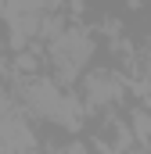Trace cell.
<instances>
[{"mask_svg": "<svg viewBox=\"0 0 151 154\" xmlns=\"http://www.w3.org/2000/svg\"><path fill=\"white\" fill-rule=\"evenodd\" d=\"M22 97H25V108H29V111H36V115L50 118V122H58V118H61L65 100H69V93H61L50 79H36V75L25 79Z\"/></svg>", "mask_w": 151, "mask_h": 154, "instance_id": "obj_2", "label": "cell"}, {"mask_svg": "<svg viewBox=\"0 0 151 154\" xmlns=\"http://www.w3.org/2000/svg\"><path fill=\"white\" fill-rule=\"evenodd\" d=\"M90 54H94V39H90L86 29H65L58 39H50V57L58 65L61 82H72Z\"/></svg>", "mask_w": 151, "mask_h": 154, "instance_id": "obj_1", "label": "cell"}, {"mask_svg": "<svg viewBox=\"0 0 151 154\" xmlns=\"http://www.w3.org/2000/svg\"><path fill=\"white\" fill-rule=\"evenodd\" d=\"M122 97V79L115 72H94L86 79V104L90 108H104V104H115Z\"/></svg>", "mask_w": 151, "mask_h": 154, "instance_id": "obj_3", "label": "cell"}, {"mask_svg": "<svg viewBox=\"0 0 151 154\" xmlns=\"http://www.w3.org/2000/svg\"><path fill=\"white\" fill-rule=\"evenodd\" d=\"M47 7H50V0H7L4 18H43Z\"/></svg>", "mask_w": 151, "mask_h": 154, "instance_id": "obj_4", "label": "cell"}, {"mask_svg": "<svg viewBox=\"0 0 151 154\" xmlns=\"http://www.w3.org/2000/svg\"><path fill=\"white\" fill-rule=\"evenodd\" d=\"M148 82H151V57H148Z\"/></svg>", "mask_w": 151, "mask_h": 154, "instance_id": "obj_7", "label": "cell"}, {"mask_svg": "<svg viewBox=\"0 0 151 154\" xmlns=\"http://www.w3.org/2000/svg\"><path fill=\"white\" fill-rule=\"evenodd\" d=\"M50 4H61V0H50Z\"/></svg>", "mask_w": 151, "mask_h": 154, "instance_id": "obj_9", "label": "cell"}, {"mask_svg": "<svg viewBox=\"0 0 151 154\" xmlns=\"http://www.w3.org/2000/svg\"><path fill=\"white\" fill-rule=\"evenodd\" d=\"M61 154H86V147H83V143H69Z\"/></svg>", "mask_w": 151, "mask_h": 154, "instance_id": "obj_6", "label": "cell"}, {"mask_svg": "<svg viewBox=\"0 0 151 154\" xmlns=\"http://www.w3.org/2000/svg\"><path fill=\"white\" fill-rule=\"evenodd\" d=\"M4 4H7V0H0V11H4Z\"/></svg>", "mask_w": 151, "mask_h": 154, "instance_id": "obj_8", "label": "cell"}, {"mask_svg": "<svg viewBox=\"0 0 151 154\" xmlns=\"http://www.w3.org/2000/svg\"><path fill=\"white\" fill-rule=\"evenodd\" d=\"M133 133L140 140H151V115L148 111H133Z\"/></svg>", "mask_w": 151, "mask_h": 154, "instance_id": "obj_5", "label": "cell"}]
</instances>
